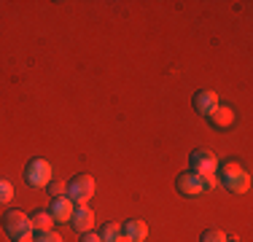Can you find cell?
<instances>
[{
    "mask_svg": "<svg viewBox=\"0 0 253 242\" xmlns=\"http://www.w3.org/2000/svg\"><path fill=\"white\" fill-rule=\"evenodd\" d=\"M234 119H237V113H234L229 105H218V108H215V111L208 116L210 126H215V129H229V126L234 124Z\"/></svg>",
    "mask_w": 253,
    "mask_h": 242,
    "instance_id": "obj_11",
    "label": "cell"
},
{
    "mask_svg": "<svg viewBox=\"0 0 253 242\" xmlns=\"http://www.w3.org/2000/svg\"><path fill=\"white\" fill-rule=\"evenodd\" d=\"M200 242H229V240H226L224 229H218V226H210V229H205V232H202Z\"/></svg>",
    "mask_w": 253,
    "mask_h": 242,
    "instance_id": "obj_14",
    "label": "cell"
},
{
    "mask_svg": "<svg viewBox=\"0 0 253 242\" xmlns=\"http://www.w3.org/2000/svg\"><path fill=\"white\" fill-rule=\"evenodd\" d=\"M46 210H49V215L54 218V223H65V221H70V218H73L76 204L70 202L68 197H57V199H51V204Z\"/></svg>",
    "mask_w": 253,
    "mask_h": 242,
    "instance_id": "obj_8",
    "label": "cell"
},
{
    "mask_svg": "<svg viewBox=\"0 0 253 242\" xmlns=\"http://www.w3.org/2000/svg\"><path fill=\"white\" fill-rule=\"evenodd\" d=\"M189 164H191V172H194V175L208 178V175H215V172H218V164H221V161H218V156H215L213 151L197 148V151H191Z\"/></svg>",
    "mask_w": 253,
    "mask_h": 242,
    "instance_id": "obj_5",
    "label": "cell"
},
{
    "mask_svg": "<svg viewBox=\"0 0 253 242\" xmlns=\"http://www.w3.org/2000/svg\"><path fill=\"white\" fill-rule=\"evenodd\" d=\"M70 226H73L78 234L92 232V229H94V213H92V207H86V204L76 207L73 210V218H70Z\"/></svg>",
    "mask_w": 253,
    "mask_h": 242,
    "instance_id": "obj_9",
    "label": "cell"
},
{
    "mask_svg": "<svg viewBox=\"0 0 253 242\" xmlns=\"http://www.w3.org/2000/svg\"><path fill=\"white\" fill-rule=\"evenodd\" d=\"M97 234H100L102 242H116L119 237H122V226H119V223H105Z\"/></svg>",
    "mask_w": 253,
    "mask_h": 242,
    "instance_id": "obj_13",
    "label": "cell"
},
{
    "mask_svg": "<svg viewBox=\"0 0 253 242\" xmlns=\"http://www.w3.org/2000/svg\"><path fill=\"white\" fill-rule=\"evenodd\" d=\"M16 242H35V237H33V234H25V237H22V240H16Z\"/></svg>",
    "mask_w": 253,
    "mask_h": 242,
    "instance_id": "obj_20",
    "label": "cell"
},
{
    "mask_svg": "<svg viewBox=\"0 0 253 242\" xmlns=\"http://www.w3.org/2000/svg\"><path fill=\"white\" fill-rule=\"evenodd\" d=\"M30 226H33V232H35V234H38V232H51L54 218L49 215V210L38 207L35 213H30Z\"/></svg>",
    "mask_w": 253,
    "mask_h": 242,
    "instance_id": "obj_12",
    "label": "cell"
},
{
    "mask_svg": "<svg viewBox=\"0 0 253 242\" xmlns=\"http://www.w3.org/2000/svg\"><path fill=\"white\" fill-rule=\"evenodd\" d=\"M175 189H178L180 197H200V194H205L202 178H200V175H194L191 169L175 178Z\"/></svg>",
    "mask_w": 253,
    "mask_h": 242,
    "instance_id": "obj_6",
    "label": "cell"
},
{
    "mask_svg": "<svg viewBox=\"0 0 253 242\" xmlns=\"http://www.w3.org/2000/svg\"><path fill=\"white\" fill-rule=\"evenodd\" d=\"M35 242H65V240L59 237L57 232H38V237H35Z\"/></svg>",
    "mask_w": 253,
    "mask_h": 242,
    "instance_id": "obj_17",
    "label": "cell"
},
{
    "mask_svg": "<svg viewBox=\"0 0 253 242\" xmlns=\"http://www.w3.org/2000/svg\"><path fill=\"white\" fill-rule=\"evenodd\" d=\"M14 199V183L8 178H0V204H8Z\"/></svg>",
    "mask_w": 253,
    "mask_h": 242,
    "instance_id": "obj_15",
    "label": "cell"
},
{
    "mask_svg": "<svg viewBox=\"0 0 253 242\" xmlns=\"http://www.w3.org/2000/svg\"><path fill=\"white\" fill-rule=\"evenodd\" d=\"M218 105H221V100H218V94H215L213 89H200V92L194 94V111L205 119H208Z\"/></svg>",
    "mask_w": 253,
    "mask_h": 242,
    "instance_id": "obj_7",
    "label": "cell"
},
{
    "mask_svg": "<svg viewBox=\"0 0 253 242\" xmlns=\"http://www.w3.org/2000/svg\"><path fill=\"white\" fill-rule=\"evenodd\" d=\"M25 180L33 189H46V186L51 183V164L46 159H41V156L30 159L27 167H25Z\"/></svg>",
    "mask_w": 253,
    "mask_h": 242,
    "instance_id": "obj_4",
    "label": "cell"
},
{
    "mask_svg": "<svg viewBox=\"0 0 253 242\" xmlns=\"http://www.w3.org/2000/svg\"><path fill=\"white\" fill-rule=\"evenodd\" d=\"M94 191H97V186H94V178H92V175H86V172L76 175V178L68 183V199L76 204V207L86 204L89 199L94 197Z\"/></svg>",
    "mask_w": 253,
    "mask_h": 242,
    "instance_id": "obj_2",
    "label": "cell"
},
{
    "mask_svg": "<svg viewBox=\"0 0 253 242\" xmlns=\"http://www.w3.org/2000/svg\"><path fill=\"white\" fill-rule=\"evenodd\" d=\"M78 242H102V240H100L97 232H86V234H81V240H78Z\"/></svg>",
    "mask_w": 253,
    "mask_h": 242,
    "instance_id": "obj_19",
    "label": "cell"
},
{
    "mask_svg": "<svg viewBox=\"0 0 253 242\" xmlns=\"http://www.w3.org/2000/svg\"><path fill=\"white\" fill-rule=\"evenodd\" d=\"M215 175H218V183L224 186L229 194H245L251 189V175L245 172L237 161H224V164H218V172Z\"/></svg>",
    "mask_w": 253,
    "mask_h": 242,
    "instance_id": "obj_1",
    "label": "cell"
},
{
    "mask_svg": "<svg viewBox=\"0 0 253 242\" xmlns=\"http://www.w3.org/2000/svg\"><path fill=\"white\" fill-rule=\"evenodd\" d=\"M202 186H205V191H213V189H218V175H208V178H202Z\"/></svg>",
    "mask_w": 253,
    "mask_h": 242,
    "instance_id": "obj_18",
    "label": "cell"
},
{
    "mask_svg": "<svg viewBox=\"0 0 253 242\" xmlns=\"http://www.w3.org/2000/svg\"><path fill=\"white\" fill-rule=\"evenodd\" d=\"M116 242H129V237H124V234H122V237H119Z\"/></svg>",
    "mask_w": 253,
    "mask_h": 242,
    "instance_id": "obj_21",
    "label": "cell"
},
{
    "mask_svg": "<svg viewBox=\"0 0 253 242\" xmlns=\"http://www.w3.org/2000/svg\"><path fill=\"white\" fill-rule=\"evenodd\" d=\"M46 189H49L51 199H57V197H68V183H65V180H51V183L46 186Z\"/></svg>",
    "mask_w": 253,
    "mask_h": 242,
    "instance_id": "obj_16",
    "label": "cell"
},
{
    "mask_svg": "<svg viewBox=\"0 0 253 242\" xmlns=\"http://www.w3.org/2000/svg\"><path fill=\"white\" fill-rule=\"evenodd\" d=\"M3 232L8 234L11 240H22L25 234H33V226H30V215L22 213V210H5L3 215Z\"/></svg>",
    "mask_w": 253,
    "mask_h": 242,
    "instance_id": "obj_3",
    "label": "cell"
},
{
    "mask_svg": "<svg viewBox=\"0 0 253 242\" xmlns=\"http://www.w3.org/2000/svg\"><path fill=\"white\" fill-rule=\"evenodd\" d=\"M122 234H124V237H129V242H146L148 223L140 221V218H129V221L122 226Z\"/></svg>",
    "mask_w": 253,
    "mask_h": 242,
    "instance_id": "obj_10",
    "label": "cell"
}]
</instances>
